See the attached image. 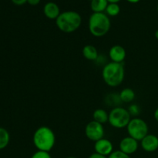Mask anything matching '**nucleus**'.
<instances>
[{
	"label": "nucleus",
	"instance_id": "f257e3e1",
	"mask_svg": "<svg viewBox=\"0 0 158 158\" xmlns=\"http://www.w3.org/2000/svg\"><path fill=\"white\" fill-rule=\"evenodd\" d=\"M125 77V69L122 63L110 62L105 65L102 70V77L107 86L117 87L123 83Z\"/></svg>",
	"mask_w": 158,
	"mask_h": 158
},
{
	"label": "nucleus",
	"instance_id": "f03ea898",
	"mask_svg": "<svg viewBox=\"0 0 158 158\" xmlns=\"http://www.w3.org/2000/svg\"><path fill=\"white\" fill-rule=\"evenodd\" d=\"M32 142L38 151L49 153L55 146L56 135L51 128L46 126L40 127L34 132Z\"/></svg>",
	"mask_w": 158,
	"mask_h": 158
},
{
	"label": "nucleus",
	"instance_id": "7ed1b4c3",
	"mask_svg": "<svg viewBox=\"0 0 158 158\" xmlns=\"http://www.w3.org/2000/svg\"><path fill=\"white\" fill-rule=\"evenodd\" d=\"M82 17L76 11H65L60 13L56 19V24L61 32L72 33L80 27Z\"/></svg>",
	"mask_w": 158,
	"mask_h": 158
},
{
	"label": "nucleus",
	"instance_id": "20e7f679",
	"mask_svg": "<svg viewBox=\"0 0 158 158\" xmlns=\"http://www.w3.org/2000/svg\"><path fill=\"white\" fill-rule=\"evenodd\" d=\"M88 27L89 32L94 36H104L110 29V19L104 12H94L89 16Z\"/></svg>",
	"mask_w": 158,
	"mask_h": 158
},
{
	"label": "nucleus",
	"instance_id": "39448f33",
	"mask_svg": "<svg viewBox=\"0 0 158 158\" xmlns=\"http://www.w3.org/2000/svg\"><path fill=\"white\" fill-rule=\"evenodd\" d=\"M131 120V116L128 110L121 106L113 108L109 114L108 123L114 128L122 129L127 127Z\"/></svg>",
	"mask_w": 158,
	"mask_h": 158
},
{
	"label": "nucleus",
	"instance_id": "423d86ee",
	"mask_svg": "<svg viewBox=\"0 0 158 158\" xmlns=\"http://www.w3.org/2000/svg\"><path fill=\"white\" fill-rule=\"evenodd\" d=\"M127 131L130 137H133L137 141H141L148 134V125L143 119L134 117L131 119L127 127Z\"/></svg>",
	"mask_w": 158,
	"mask_h": 158
},
{
	"label": "nucleus",
	"instance_id": "0eeeda50",
	"mask_svg": "<svg viewBox=\"0 0 158 158\" xmlns=\"http://www.w3.org/2000/svg\"><path fill=\"white\" fill-rule=\"evenodd\" d=\"M85 134L89 140L97 142L104 137L105 131L103 125L92 120L86 124L85 127Z\"/></svg>",
	"mask_w": 158,
	"mask_h": 158
},
{
	"label": "nucleus",
	"instance_id": "6e6552de",
	"mask_svg": "<svg viewBox=\"0 0 158 158\" xmlns=\"http://www.w3.org/2000/svg\"><path fill=\"white\" fill-rule=\"evenodd\" d=\"M119 147H120V151L128 155H131L137 151L139 144L137 140L128 136L120 140Z\"/></svg>",
	"mask_w": 158,
	"mask_h": 158
},
{
	"label": "nucleus",
	"instance_id": "1a4fd4ad",
	"mask_svg": "<svg viewBox=\"0 0 158 158\" xmlns=\"http://www.w3.org/2000/svg\"><path fill=\"white\" fill-rule=\"evenodd\" d=\"M94 150L97 154L108 157L114 151V146H113V143L110 140L103 137V138L95 142Z\"/></svg>",
	"mask_w": 158,
	"mask_h": 158
},
{
	"label": "nucleus",
	"instance_id": "9d476101",
	"mask_svg": "<svg viewBox=\"0 0 158 158\" xmlns=\"http://www.w3.org/2000/svg\"><path fill=\"white\" fill-rule=\"evenodd\" d=\"M140 142L141 148L146 152H154L158 149V137L154 134H148Z\"/></svg>",
	"mask_w": 158,
	"mask_h": 158
},
{
	"label": "nucleus",
	"instance_id": "9b49d317",
	"mask_svg": "<svg viewBox=\"0 0 158 158\" xmlns=\"http://www.w3.org/2000/svg\"><path fill=\"white\" fill-rule=\"evenodd\" d=\"M127 56L126 50L123 46L120 45H115L112 46L109 51V56L111 62L117 63H122Z\"/></svg>",
	"mask_w": 158,
	"mask_h": 158
},
{
	"label": "nucleus",
	"instance_id": "f8f14e48",
	"mask_svg": "<svg viewBox=\"0 0 158 158\" xmlns=\"http://www.w3.org/2000/svg\"><path fill=\"white\" fill-rule=\"evenodd\" d=\"M43 12L49 19H56L61 13L59 6L53 2H49L45 4L43 7Z\"/></svg>",
	"mask_w": 158,
	"mask_h": 158
},
{
	"label": "nucleus",
	"instance_id": "ddd939ff",
	"mask_svg": "<svg viewBox=\"0 0 158 158\" xmlns=\"http://www.w3.org/2000/svg\"><path fill=\"white\" fill-rule=\"evenodd\" d=\"M82 52H83V56H84V58L88 60H91V61L97 60L99 57V53L97 48L92 45H86L83 48Z\"/></svg>",
	"mask_w": 158,
	"mask_h": 158
},
{
	"label": "nucleus",
	"instance_id": "4468645a",
	"mask_svg": "<svg viewBox=\"0 0 158 158\" xmlns=\"http://www.w3.org/2000/svg\"><path fill=\"white\" fill-rule=\"evenodd\" d=\"M93 117H94V121L103 125L109 121V114H107L106 111L103 109L95 110L93 114Z\"/></svg>",
	"mask_w": 158,
	"mask_h": 158
},
{
	"label": "nucleus",
	"instance_id": "2eb2a0df",
	"mask_svg": "<svg viewBox=\"0 0 158 158\" xmlns=\"http://www.w3.org/2000/svg\"><path fill=\"white\" fill-rule=\"evenodd\" d=\"M108 4L107 0H91L90 7L94 12H104Z\"/></svg>",
	"mask_w": 158,
	"mask_h": 158
},
{
	"label": "nucleus",
	"instance_id": "dca6fc26",
	"mask_svg": "<svg viewBox=\"0 0 158 158\" xmlns=\"http://www.w3.org/2000/svg\"><path fill=\"white\" fill-rule=\"evenodd\" d=\"M120 98L123 103H131L135 98V92L131 88H125L120 93Z\"/></svg>",
	"mask_w": 158,
	"mask_h": 158
},
{
	"label": "nucleus",
	"instance_id": "f3484780",
	"mask_svg": "<svg viewBox=\"0 0 158 158\" xmlns=\"http://www.w3.org/2000/svg\"><path fill=\"white\" fill-rule=\"evenodd\" d=\"M10 140V136L6 129L0 127V150H2L8 146Z\"/></svg>",
	"mask_w": 158,
	"mask_h": 158
},
{
	"label": "nucleus",
	"instance_id": "a211bd4d",
	"mask_svg": "<svg viewBox=\"0 0 158 158\" xmlns=\"http://www.w3.org/2000/svg\"><path fill=\"white\" fill-rule=\"evenodd\" d=\"M105 12L108 16H116L120 13V7L117 3H109Z\"/></svg>",
	"mask_w": 158,
	"mask_h": 158
},
{
	"label": "nucleus",
	"instance_id": "6ab92c4d",
	"mask_svg": "<svg viewBox=\"0 0 158 158\" xmlns=\"http://www.w3.org/2000/svg\"><path fill=\"white\" fill-rule=\"evenodd\" d=\"M121 102L120 95H116V94H110L106 99V103L109 106H114V107H117V103H120Z\"/></svg>",
	"mask_w": 158,
	"mask_h": 158
},
{
	"label": "nucleus",
	"instance_id": "aec40b11",
	"mask_svg": "<svg viewBox=\"0 0 158 158\" xmlns=\"http://www.w3.org/2000/svg\"><path fill=\"white\" fill-rule=\"evenodd\" d=\"M127 110H128V112L130 113V114H131V117H137L140 113V106H139L137 104H131V106L128 107Z\"/></svg>",
	"mask_w": 158,
	"mask_h": 158
},
{
	"label": "nucleus",
	"instance_id": "412c9836",
	"mask_svg": "<svg viewBox=\"0 0 158 158\" xmlns=\"http://www.w3.org/2000/svg\"><path fill=\"white\" fill-rule=\"evenodd\" d=\"M108 158H131V157H130V155L122 152L121 151L119 150V151H113L112 154L108 156Z\"/></svg>",
	"mask_w": 158,
	"mask_h": 158
},
{
	"label": "nucleus",
	"instance_id": "4be33fe9",
	"mask_svg": "<svg viewBox=\"0 0 158 158\" xmlns=\"http://www.w3.org/2000/svg\"><path fill=\"white\" fill-rule=\"evenodd\" d=\"M31 158H52L49 152H45V151H37L32 155Z\"/></svg>",
	"mask_w": 158,
	"mask_h": 158
},
{
	"label": "nucleus",
	"instance_id": "5701e85b",
	"mask_svg": "<svg viewBox=\"0 0 158 158\" xmlns=\"http://www.w3.org/2000/svg\"><path fill=\"white\" fill-rule=\"evenodd\" d=\"M12 2L16 6H22L27 2V0H12Z\"/></svg>",
	"mask_w": 158,
	"mask_h": 158
},
{
	"label": "nucleus",
	"instance_id": "b1692460",
	"mask_svg": "<svg viewBox=\"0 0 158 158\" xmlns=\"http://www.w3.org/2000/svg\"><path fill=\"white\" fill-rule=\"evenodd\" d=\"M89 158H108L107 157H106V156H103V155H101V154H97V153H94V154H91L90 156H89Z\"/></svg>",
	"mask_w": 158,
	"mask_h": 158
},
{
	"label": "nucleus",
	"instance_id": "393cba45",
	"mask_svg": "<svg viewBox=\"0 0 158 158\" xmlns=\"http://www.w3.org/2000/svg\"><path fill=\"white\" fill-rule=\"evenodd\" d=\"M41 0H27V2L31 6H36L40 2Z\"/></svg>",
	"mask_w": 158,
	"mask_h": 158
},
{
	"label": "nucleus",
	"instance_id": "a878e982",
	"mask_svg": "<svg viewBox=\"0 0 158 158\" xmlns=\"http://www.w3.org/2000/svg\"><path fill=\"white\" fill-rule=\"evenodd\" d=\"M154 118H155V120L158 122V108H157V109H156V110L154 111Z\"/></svg>",
	"mask_w": 158,
	"mask_h": 158
},
{
	"label": "nucleus",
	"instance_id": "bb28decb",
	"mask_svg": "<svg viewBox=\"0 0 158 158\" xmlns=\"http://www.w3.org/2000/svg\"><path fill=\"white\" fill-rule=\"evenodd\" d=\"M109 3H117L118 2H120V0H107Z\"/></svg>",
	"mask_w": 158,
	"mask_h": 158
},
{
	"label": "nucleus",
	"instance_id": "cd10ccee",
	"mask_svg": "<svg viewBox=\"0 0 158 158\" xmlns=\"http://www.w3.org/2000/svg\"><path fill=\"white\" fill-rule=\"evenodd\" d=\"M127 2H129L131 3H137L138 2H140V0H127Z\"/></svg>",
	"mask_w": 158,
	"mask_h": 158
},
{
	"label": "nucleus",
	"instance_id": "c85d7f7f",
	"mask_svg": "<svg viewBox=\"0 0 158 158\" xmlns=\"http://www.w3.org/2000/svg\"><path fill=\"white\" fill-rule=\"evenodd\" d=\"M154 35H155L156 39H157V40H158V29L155 32V33H154Z\"/></svg>",
	"mask_w": 158,
	"mask_h": 158
},
{
	"label": "nucleus",
	"instance_id": "c756f323",
	"mask_svg": "<svg viewBox=\"0 0 158 158\" xmlns=\"http://www.w3.org/2000/svg\"><path fill=\"white\" fill-rule=\"evenodd\" d=\"M66 158H77V157H66Z\"/></svg>",
	"mask_w": 158,
	"mask_h": 158
},
{
	"label": "nucleus",
	"instance_id": "7c9ffc66",
	"mask_svg": "<svg viewBox=\"0 0 158 158\" xmlns=\"http://www.w3.org/2000/svg\"><path fill=\"white\" fill-rule=\"evenodd\" d=\"M157 12H158V5H157Z\"/></svg>",
	"mask_w": 158,
	"mask_h": 158
}]
</instances>
